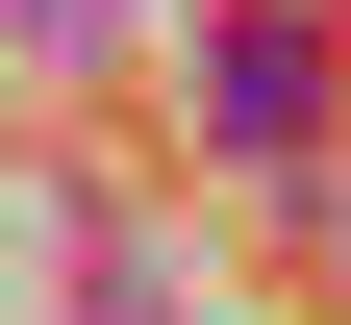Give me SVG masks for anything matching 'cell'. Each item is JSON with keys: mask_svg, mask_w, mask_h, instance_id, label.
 Here are the masks:
<instances>
[{"mask_svg": "<svg viewBox=\"0 0 351 325\" xmlns=\"http://www.w3.org/2000/svg\"><path fill=\"white\" fill-rule=\"evenodd\" d=\"M201 125H226V151H301V125H326V25H301V0H226V25H201Z\"/></svg>", "mask_w": 351, "mask_h": 325, "instance_id": "obj_1", "label": "cell"}, {"mask_svg": "<svg viewBox=\"0 0 351 325\" xmlns=\"http://www.w3.org/2000/svg\"><path fill=\"white\" fill-rule=\"evenodd\" d=\"M0 25H25V51H101V25H125V0H0Z\"/></svg>", "mask_w": 351, "mask_h": 325, "instance_id": "obj_2", "label": "cell"}]
</instances>
